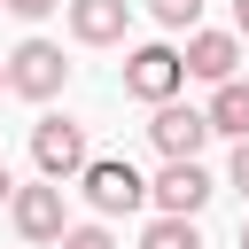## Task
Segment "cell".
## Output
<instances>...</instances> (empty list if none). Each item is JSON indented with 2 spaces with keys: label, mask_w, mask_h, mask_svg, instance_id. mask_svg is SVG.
<instances>
[{
  "label": "cell",
  "mask_w": 249,
  "mask_h": 249,
  "mask_svg": "<svg viewBox=\"0 0 249 249\" xmlns=\"http://www.w3.org/2000/svg\"><path fill=\"white\" fill-rule=\"evenodd\" d=\"M233 39H249V0H233Z\"/></svg>",
  "instance_id": "16"
},
{
  "label": "cell",
  "mask_w": 249,
  "mask_h": 249,
  "mask_svg": "<svg viewBox=\"0 0 249 249\" xmlns=\"http://www.w3.org/2000/svg\"><path fill=\"white\" fill-rule=\"evenodd\" d=\"M8 226L31 241V249H54V233L70 226V210H62V179H39V187H16L8 195Z\"/></svg>",
  "instance_id": "3"
},
{
  "label": "cell",
  "mask_w": 249,
  "mask_h": 249,
  "mask_svg": "<svg viewBox=\"0 0 249 249\" xmlns=\"http://www.w3.org/2000/svg\"><path fill=\"white\" fill-rule=\"evenodd\" d=\"M0 93H8V62H0Z\"/></svg>",
  "instance_id": "19"
},
{
  "label": "cell",
  "mask_w": 249,
  "mask_h": 249,
  "mask_svg": "<svg viewBox=\"0 0 249 249\" xmlns=\"http://www.w3.org/2000/svg\"><path fill=\"white\" fill-rule=\"evenodd\" d=\"M148 140H156V156H202V140H210V117H202V109H179V101H156V124H148Z\"/></svg>",
  "instance_id": "8"
},
{
  "label": "cell",
  "mask_w": 249,
  "mask_h": 249,
  "mask_svg": "<svg viewBox=\"0 0 249 249\" xmlns=\"http://www.w3.org/2000/svg\"><path fill=\"white\" fill-rule=\"evenodd\" d=\"M179 62H187V78H202V86H218V78H233V62H241V39L233 31H187V47H179Z\"/></svg>",
  "instance_id": "7"
},
{
  "label": "cell",
  "mask_w": 249,
  "mask_h": 249,
  "mask_svg": "<svg viewBox=\"0 0 249 249\" xmlns=\"http://www.w3.org/2000/svg\"><path fill=\"white\" fill-rule=\"evenodd\" d=\"M78 187H86V202H93L101 218H132V210L148 202V179H140L124 156H86V163H78Z\"/></svg>",
  "instance_id": "1"
},
{
  "label": "cell",
  "mask_w": 249,
  "mask_h": 249,
  "mask_svg": "<svg viewBox=\"0 0 249 249\" xmlns=\"http://www.w3.org/2000/svg\"><path fill=\"white\" fill-rule=\"evenodd\" d=\"M8 195H16V179H8V163H0V202H8Z\"/></svg>",
  "instance_id": "17"
},
{
  "label": "cell",
  "mask_w": 249,
  "mask_h": 249,
  "mask_svg": "<svg viewBox=\"0 0 249 249\" xmlns=\"http://www.w3.org/2000/svg\"><path fill=\"white\" fill-rule=\"evenodd\" d=\"M86 156H93V148H86V124H70V117H39V124H31V163H39V179H78Z\"/></svg>",
  "instance_id": "6"
},
{
  "label": "cell",
  "mask_w": 249,
  "mask_h": 249,
  "mask_svg": "<svg viewBox=\"0 0 249 249\" xmlns=\"http://www.w3.org/2000/svg\"><path fill=\"white\" fill-rule=\"evenodd\" d=\"M140 249H202V233H195V218H179V210H163L148 233H140Z\"/></svg>",
  "instance_id": "11"
},
{
  "label": "cell",
  "mask_w": 249,
  "mask_h": 249,
  "mask_svg": "<svg viewBox=\"0 0 249 249\" xmlns=\"http://www.w3.org/2000/svg\"><path fill=\"white\" fill-rule=\"evenodd\" d=\"M0 8H8V16H23V23H39V16H54L62 0H0Z\"/></svg>",
  "instance_id": "15"
},
{
  "label": "cell",
  "mask_w": 249,
  "mask_h": 249,
  "mask_svg": "<svg viewBox=\"0 0 249 249\" xmlns=\"http://www.w3.org/2000/svg\"><path fill=\"white\" fill-rule=\"evenodd\" d=\"M179 86H187V62H179V47L148 39V47H132V54H124V93H132V101H148V109H156V101H171Z\"/></svg>",
  "instance_id": "2"
},
{
  "label": "cell",
  "mask_w": 249,
  "mask_h": 249,
  "mask_svg": "<svg viewBox=\"0 0 249 249\" xmlns=\"http://www.w3.org/2000/svg\"><path fill=\"white\" fill-rule=\"evenodd\" d=\"M132 31V0H70V39L78 47H117Z\"/></svg>",
  "instance_id": "9"
},
{
  "label": "cell",
  "mask_w": 249,
  "mask_h": 249,
  "mask_svg": "<svg viewBox=\"0 0 249 249\" xmlns=\"http://www.w3.org/2000/svg\"><path fill=\"white\" fill-rule=\"evenodd\" d=\"M241 249H249V218H241Z\"/></svg>",
  "instance_id": "18"
},
{
  "label": "cell",
  "mask_w": 249,
  "mask_h": 249,
  "mask_svg": "<svg viewBox=\"0 0 249 249\" xmlns=\"http://www.w3.org/2000/svg\"><path fill=\"white\" fill-rule=\"evenodd\" d=\"M148 16H156L163 31H195V23H202V0H148Z\"/></svg>",
  "instance_id": "12"
},
{
  "label": "cell",
  "mask_w": 249,
  "mask_h": 249,
  "mask_svg": "<svg viewBox=\"0 0 249 249\" xmlns=\"http://www.w3.org/2000/svg\"><path fill=\"white\" fill-rule=\"evenodd\" d=\"M62 78H70V62H62L54 39H23V47L8 54V93H23V101H54Z\"/></svg>",
  "instance_id": "4"
},
{
  "label": "cell",
  "mask_w": 249,
  "mask_h": 249,
  "mask_svg": "<svg viewBox=\"0 0 249 249\" xmlns=\"http://www.w3.org/2000/svg\"><path fill=\"white\" fill-rule=\"evenodd\" d=\"M210 195H218V179L202 171V156H163V171L148 179V202L156 210H179V218H195Z\"/></svg>",
  "instance_id": "5"
},
{
  "label": "cell",
  "mask_w": 249,
  "mask_h": 249,
  "mask_svg": "<svg viewBox=\"0 0 249 249\" xmlns=\"http://www.w3.org/2000/svg\"><path fill=\"white\" fill-rule=\"evenodd\" d=\"M54 249H117V233H109V226H62Z\"/></svg>",
  "instance_id": "13"
},
{
  "label": "cell",
  "mask_w": 249,
  "mask_h": 249,
  "mask_svg": "<svg viewBox=\"0 0 249 249\" xmlns=\"http://www.w3.org/2000/svg\"><path fill=\"white\" fill-rule=\"evenodd\" d=\"M226 187H241V195H249V132H241V148H233V163H226Z\"/></svg>",
  "instance_id": "14"
},
{
  "label": "cell",
  "mask_w": 249,
  "mask_h": 249,
  "mask_svg": "<svg viewBox=\"0 0 249 249\" xmlns=\"http://www.w3.org/2000/svg\"><path fill=\"white\" fill-rule=\"evenodd\" d=\"M202 117H210V132H233V140H241V132H249V86H241V78H218V93H210Z\"/></svg>",
  "instance_id": "10"
}]
</instances>
